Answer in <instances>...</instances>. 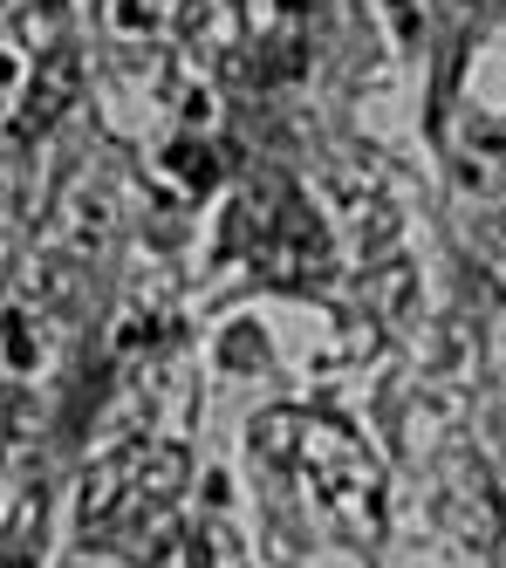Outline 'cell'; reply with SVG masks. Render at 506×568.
Masks as SVG:
<instances>
[{
	"label": "cell",
	"mask_w": 506,
	"mask_h": 568,
	"mask_svg": "<svg viewBox=\"0 0 506 568\" xmlns=\"http://www.w3.org/2000/svg\"><path fill=\"white\" fill-rule=\"evenodd\" d=\"M452 8H479V0H452Z\"/></svg>",
	"instance_id": "8"
},
{
	"label": "cell",
	"mask_w": 506,
	"mask_h": 568,
	"mask_svg": "<svg viewBox=\"0 0 506 568\" xmlns=\"http://www.w3.org/2000/svg\"><path fill=\"white\" fill-rule=\"evenodd\" d=\"M164 165H172V172L185 179V192H205V185L220 179V151L205 144V138H179L172 151H164Z\"/></svg>",
	"instance_id": "6"
},
{
	"label": "cell",
	"mask_w": 506,
	"mask_h": 568,
	"mask_svg": "<svg viewBox=\"0 0 506 568\" xmlns=\"http://www.w3.org/2000/svg\"><path fill=\"white\" fill-rule=\"evenodd\" d=\"M41 97L28 103V124H55V116L75 103V55H55L49 69H41V83H34Z\"/></svg>",
	"instance_id": "5"
},
{
	"label": "cell",
	"mask_w": 506,
	"mask_h": 568,
	"mask_svg": "<svg viewBox=\"0 0 506 568\" xmlns=\"http://www.w3.org/2000/svg\"><path fill=\"white\" fill-rule=\"evenodd\" d=\"M246 445H253V459L302 473L350 541H363V548L384 541V514H391L384 466H376V453L335 412H287V404H281V412L253 418Z\"/></svg>",
	"instance_id": "1"
},
{
	"label": "cell",
	"mask_w": 506,
	"mask_h": 568,
	"mask_svg": "<svg viewBox=\"0 0 506 568\" xmlns=\"http://www.w3.org/2000/svg\"><path fill=\"white\" fill-rule=\"evenodd\" d=\"M438 520L452 527V541L473 548V555H486L499 541V486H493L479 453H445V466H438Z\"/></svg>",
	"instance_id": "4"
},
{
	"label": "cell",
	"mask_w": 506,
	"mask_h": 568,
	"mask_svg": "<svg viewBox=\"0 0 506 568\" xmlns=\"http://www.w3.org/2000/svg\"><path fill=\"white\" fill-rule=\"evenodd\" d=\"M172 21V0H117V28L123 34H158Z\"/></svg>",
	"instance_id": "7"
},
{
	"label": "cell",
	"mask_w": 506,
	"mask_h": 568,
	"mask_svg": "<svg viewBox=\"0 0 506 568\" xmlns=\"http://www.w3.org/2000/svg\"><path fill=\"white\" fill-rule=\"evenodd\" d=\"M240 226H246V261L281 288H308L328 274V226L287 185H261V199L240 206Z\"/></svg>",
	"instance_id": "3"
},
{
	"label": "cell",
	"mask_w": 506,
	"mask_h": 568,
	"mask_svg": "<svg viewBox=\"0 0 506 568\" xmlns=\"http://www.w3.org/2000/svg\"><path fill=\"white\" fill-rule=\"evenodd\" d=\"M192 459L172 438H138L110 453L90 479H82V527L90 535H123V527H158L185 494Z\"/></svg>",
	"instance_id": "2"
}]
</instances>
